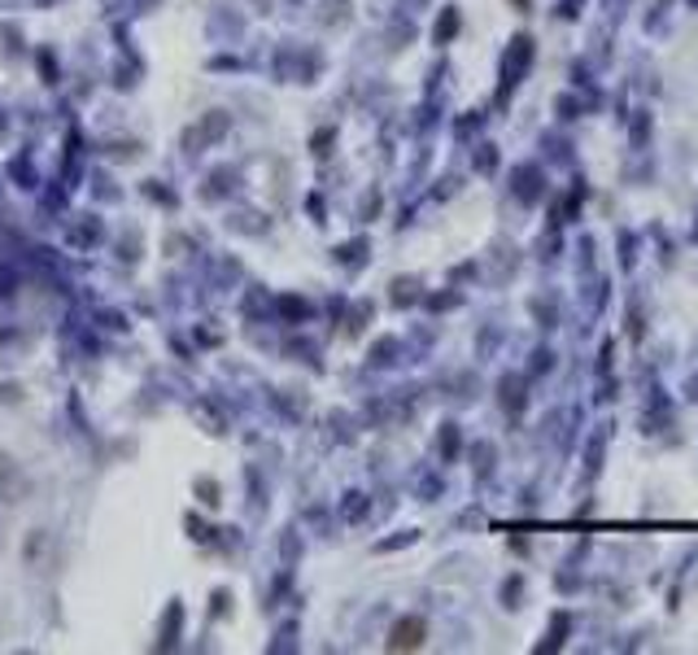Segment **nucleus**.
Here are the masks:
<instances>
[{
  "label": "nucleus",
  "mask_w": 698,
  "mask_h": 655,
  "mask_svg": "<svg viewBox=\"0 0 698 655\" xmlns=\"http://www.w3.org/2000/svg\"><path fill=\"white\" fill-rule=\"evenodd\" d=\"M420 642H424V620H415V616H411V620H398L394 633H389V646H394V651H415Z\"/></svg>",
  "instance_id": "1"
}]
</instances>
